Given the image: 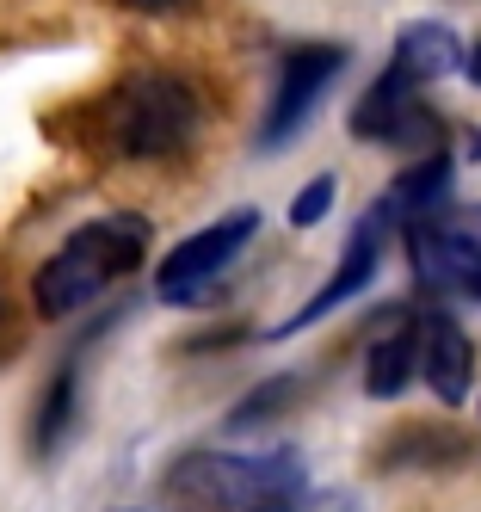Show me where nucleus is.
I'll list each match as a JSON object with an SVG mask.
<instances>
[{
	"mask_svg": "<svg viewBox=\"0 0 481 512\" xmlns=\"http://www.w3.org/2000/svg\"><path fill=\"white\" fill-rule=\"evenodd\" d=\"M124 7H136V13H148V19H173V13H192L198 0H124Z\"/></svg>",
	"mask_w": 481,
	"mask_h": 512,
	"instance_id": "f3484780",
	"label": "nucleus"
},
{
	"mask_svg": "<svg viewBox=\"0 0 481 512\" xmlns=\"http://www.w3.org/2000/svg\"><path fill=\"white\" fill-rule=\"evenodd\" d=\"M463 75H469V81H475V87H481V44H475V50H469V62H463Z\"/></svg>",
	"mask_w": 481,
	"mask_h": 512,
	"instance_id": "6ab92c4d",
	"label": "nucleus"
},
{
	"mask_svg": "<svg viewBox=\"0 0 481 512\" xmlns=\"http://www.w3.org/2000/svg\"><path fill=\"white\" fill-rule=\"evenodd\" d=\"M309 395V377L303 371H284V377H266L259 389H247L229 414H222V432H253V426H272L278 414H290L296 401Z\"/></svg>",
	"mask_w": 481,
	"mask_h": 512,
	"instance_id": "2eb2a0df",
	"label": "nucleus"
},
{
	"mask_svg": "<svg viewBox=\"0 0 481 512\" xmlns=\"http://www.w3.org/2000/svg\"><path fill=\"white\" fill-rule=\"evenodd\" d=\"M346 62H352L346 44H290L278 56L272 99H266V118H259L253 149L259 155H284L290 142L309 130V118L321 112V99L333 93V81L346 75Z\"/></svg>",
	"mask_w": 481,
	"mask_h": 512,
	"instance_id": "6e6552de",
	"label": "nucleus"
},
{
	"mask_svg": "<svg viewBox=\"0 0 481 512\" xmlns=\"http://www.w3.org/2000/svg\"><path fill=\"white\" fill-rule=\"evenodd\" d=\"M414 377H420V315L383 309L370 321V340H364V395L395 401V395H407Z\"/></svg>",
	"mask_w": 481,
	"mask_h": 512,
	"instance_id": "9b49d317",
	"label": "nucleus"
},
{
	"mask_svg": "<svg viewBox=\"0 0 481 512\" xmlns=\"http://www.w3.org/2000/svg\"><path fill=\"white\" fill-rule=\"evenodd\" d=\"M451 173H457L451 149H432V155H420L414 167H407L395 186H389V204H395L401 223H414V216H426V210H438V204H451Z\"/></svg>",
	"mask_w": 481,
	"mask_h": 512,
	"instance_id": "4468645a",
	"label": "nucleus"
},
{
	"mask_svg": "<svg viewBox=\"0 0 481 512\" xmlns=\"http://www.w3.org/2000/svg\"><path fill=\"white\" fill-rule=\"evenodd\" d=\"M420 383L438 408H463L475 389V340L451 309H420Z\"/></svg>",
	"mask_w": 481,
	"mask_h": 512,
	"instance_id": "9d476101",
	"label": "nucleus"
},
{
	"mask_svg": "<svg viewBox=\"0 0 481 512\" xmlns=\"http://www.w3.org/2000/svg\"><path fill=\"white\" fill-rule=\"evenodd\" d=\"M401 247L420 290L481 303V204H438L414 216L401 223Z\"/></svg>",
	"mask_w": 481,
	"mask_h": 512,
	"instance_id": "20e7f679",
	"label": "nucleus"
},
{
	"mask_svg": "<svg viewBox=\"0 0 481 512\" xmlns=\"http://www.w3.org/2000/svg\"><path fill=\"white\" fill-rule=\"evenodd\" d=\"M19 352V321H13V303L0 297V364H7Z\"/></svg>",
	"mask_w": 481,
	"mask_h": 512,
	"instance_id": "a211bd4d",
	"label": "nucleus"
},
{
	"mask_svg": "<svg viewBox=\"0 0 481 512\" xmlns=\"http://www.w3.org/2000/svg\"><path fill=\"white\" fill-rule=\"evenodd\" d=\"M259 229H266V216H259L253 204L210 216L204 229H192L185 241H173V247L161 253V266H155V297H161L167 309H198L210 290H216V278L247 253V241H253Z\"/></svg>",
	"mask_w": 481,
	"mask_h": 512,
	"instance_id": "39448f33",
	"label": "nucleus"
},
{
	"mask_svg": "<svg viewBox=\"0 0 481 512\" xmlns=\"http://www.w3.org/2000/svg\"><path fill=\"white\" fill-rule=\"evenodd\" d=\"M148 241H155V223L142 210H105L87 216L62 235V247L50 253L31 278V309L44 321H74L81 309H93L118 278H130L148 260Z\"/></svg>",
	"mask_w": 481,
	"mask_h": 512,
	"instance_id": "7ed1b4c3",
	"label": "nucleus"
},
{
	"mask_svg": "<svg viewBox=\"0 0 481 512\" xmlns=\"http://www.w3.org/2000/svg\"><path fill=\"white\" fill-rule=\"evenodd\" d=\"M111 321L118 315H99V321H87L81 334H74L68 346H62V358H56V371H50V383L37 389V408H31V457L37 463H50L62 445H68V432H74V420H81V383H87V352L111 334Z\"/></svg>",
	"mask_w": 481,
	"mask_h": 512,
	"instance_id": "1a4fd4ad",
	"label": "nucleus"
},
{
	"mask_svg": "<svg viewBox=\"0 0 481 512\" xmlns=\"http://www.w3.org/2000/svg\"><path fill=\"white\" fill-rule=\"evenodd\" d=\"M401 229V216H395V204H389V192L370 204L364 216H358V229L346 235V253H340V266H333L303 303H296L278 327H266L259 340H290V334H309V327H321L327 315H340L352 297H364L370 290V278L383 272V253H389V235Z\"/></svg>",
	"mask_w": 481,
	"mask_h": 512,
	"instance_id": "423d86ee",
	"label": "nucleus"
},
{
	"mask_svg": "<svg viewBox=\"0 0 481 512\" xmlns=\"http://www.w3.org/2000/svg\"><path fill=\"white\" fill-rule=\"evenodd\" d=\"M130 512H136V506H130ZM161 512H167V506H161Z\"/></svg>",
	"mask_w": 481,
	"mask_h": 512,
	"instance_id": "412c9836",
	"label": "nucleus"
},
{
	"mask_svg": "<svg viewBox=\"0 0 481 512\" xmlns=\"http://www.w3.org/2000/svg\"><path fill=\"white\" fill-rule=\"evenodd\" d=\"M167 512H309V463L296 445H192L161 469Z\"/></svg>",
	"mask_w": 481,
	"mask_h": 512,
	"instance_id": "f257e3e1",
	"label": "nucleus"
},
{
	"mask_svg": "<svg viewBox=\"0 0 481 512\" xmlns=\"http://www.w3.org/2000/svg\"><path fill=\"white\" fill-rule=\"evenodd\" d=\"M395 62H407L414 75L432 87V81H451L457 68L469 62V50H463V38L444 19H407L401 31H395V50H389Z\"/></svg>",
	"mask_w": 481,
	"mask_h": 512,
	"instance_id": "ddd939ff",
	"label": "nucleus"
},
{
	"mask_svg": "<svg viewBox=\"0 0 481 512\" xmlns=\"http://www.w3.org/2000/svg\"><path fill=\"white\" fill-rule=\"evenodd\" d=\"M475 457V438L444 426V420H407L395 426L389 445H377V469H407V475H444V469H463Z\"/></svg>",
	"mask_w": 481,
	"mask_h": 512,
	"instance_id": "f8f14e48",
	"label": "nucleus"
},
{
	"mask_svg": "<svg viewBox=\"0 0 481 512\" xmlns=\"http://www.w3.org/2000/svg\"><path fill=\"white\" fill-rule=\"evenodd\" d=\"M469 155H475V161H481V130H475V142H469Z\"/></svg>",
	"mask_w": 481,
	"mask_h": 512,
	"instance_id": "aec40b11",
	"label": "nucleus"
},
{
	"mask_svg": "<svg viewBox=\"0 0 481 512\" xmlns=\"http://www.w3.org/2000/svg\"><path fill=\"white\" fill-rule=\"evenodd\" d=\"M210 105L179 68H130L93 99V142L111 161H179L204 136Z\"/></svg>",
	"mask_w": 481,
	"mask_h": 512,
	"instance_id": "f03ea898",
	"label": "nucleus"
},
{
	"mask_svg": "<svg viewBox=\"0 0 481 512\" xmlns=\"http://www.w3.org/2000/svg\"><path fill=\"white\" fill-rule=\"evenodd\" d=\"M333 198H340V179H333V173H315L309 186L290 198V229H315V223H327Z\"/></svg>",
	"mask_w": 481,
	"mask_h": 512,
	"instance_id": "dca6fc26",
	"label": "nucleus"
},
{
	"mask_svg": "<svg viewBox=\"0 0 481 512\" xmlns=\"http://www.w3.org/2000/svg\"><path fill=\"white\" fill-rule=\"evenodd\" d=\"M426 93L432 87L414 75V68L389 56V68L358 93L346 124H352L358 142H370V149H420V155H432V149H444V118L432 112Z\"/></svg>",
	"mask_w": 481,
	"mask_h": 512,
	"instance_id": "0eeeda50",
	"label": "nucleus"
}]
</instances>
